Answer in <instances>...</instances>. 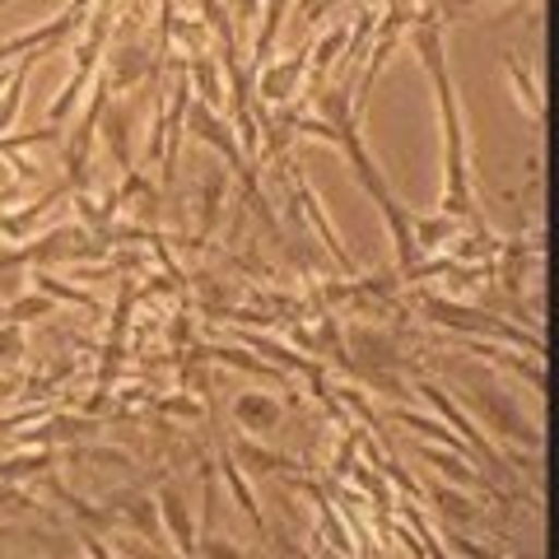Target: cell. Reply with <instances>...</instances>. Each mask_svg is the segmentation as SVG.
<instances>
[{"label": "cell", "instance_id": "28", "mask_svg": "<svg viewBox=\"0 0 559 559\" xmlns=\"http://www.w3.org/2000/svg\"><path fill=\"white\" fill-rule=\"evenodd\" d=\"M47 140H61V131H51V127H43V131H20V135H0V154H20V150H28V145H47Z\"/></svg>", "mask_w": 559, "mask_h": 559}, {"label": "cell", "instance_id": "29", "mask_svg": "<svg viewBox=\"0 0 559 559\" xmlns=\"http://www.w3.org/2000/svg\"><path fill=\"white\" fill-rule=\"evenodd\" d=\"M20 355H24V336L14 322H5L0 326V369H5V364H20Z\"/></svg>", "mask_w": 559, "mask_h": 559}, {"label": "cell", "instance_id": "12", "mask_svg": "<svg viewBox=\"0 0 559 559\" xmlns=\"http://www.w3.org/2000/svg\"><path fill=\"white\" fill-rule=\"evenodd\" d=\"M234 466H248L252 476H285V471H299V462L285 457V452H275L266 443H257V439H238L234 443Z\"/></svg>", "mask_w": 559, "mask_h": 559}, {"label": "cell", "instance_id": "32", "mask_svg": "<svg viewBox=\"0 0 559 559\" xmlns=\"http://www.w3.org/2000/svg\"><path fill=\"white\" fill-rule=\"evenodd\" d=\"M121 555H127V559H168V555L150 550V546H135V540H121Z\"/></svg>", "mask_w": 559, "mask_h": 559}, {"label": "cell", "instance_id": "2", "mask_svg": "<svg viewBox=\"0 0 559 559\" xmlns=\"http://www.w3.org/2000/svg\"><path fill=\"white\" fill-rule=\"evenodd\" d=\"M419 308H425V318L429 322H439V326H452V331H466V336H489V341H509V345H522V349H532V355H546V341L536 336V331H518L513 322H503L495 318V312H485V308H466V304H452V299H439V294H425L419 299Z\"/></svg>", "mask_w": 559, "mask_h": 559}, {"label": "cell", "instance_id": "8", "mask_svg": "<svg viewBox=\"0 0 559 559\" xmlns=\"http://www.w3.org/2000/svg\"><path fill=\"white\" fill-rule=\"evenodd\" d=\"M98 131H103V145H108L112 164L131 173V108H127V103L108 98V108L98 112Z\"/></svg>", "mask_w": 559, "mask_h": 559}, {"label": "cell", "instance_id": "6", "mask_svg": "<svg viewBox=\"0 0 559 559\" xmlns=\"http://www.w3.org/2000/svg\"><path fill=\"white\" fill-rule=\"evenodd\" d=\"M304 75H308V51H299V57H285L280 66H261L257 98L261 103H289L294 94H299V80Z\"/></svg>", "mask_w": 559, "mask_h": 559}, {"label": "cell", "instance_id": "34", "mask_svg": "<svg viewBox=\"0 0 559 559\" xmlns=\"http://www.w3.org/2000/svg\"><path fill=\"white\" fill-rule=\"evenodd\" d=\"M14 536H24L20 527H0V559H5V540H14Z\"/></svg>", "mask_w": 559, "mask_h": 559}, {"label": "cell", "instance_id": "22", "mask_svg": "<svg viewBox=\"0 0 559 559\" xmlns=\"http://www.w3.org/2000/svg\"><path fill=\"white\" fill-rule=\"evenodd\" d=\"M392 419H396V425H411L415 433H429V439H439V443L452 448V452H462V439L443 429V419H429V415H415V411H392Z\"/></svg>", "mask_w": 559, "mask_h": 559}, {"label": "cell", "instance_id": "14", "mask_svg": "<svg viewBox=\"0 0 559 559\" xmlns=\"http://www.w3.org/2000/svg\"><path fill=\"white\" fill-rule=\"evenodd\" d=\"M419 457H425L429 466H439L443 476H448V480H457L462 489H485V495H499L495 485L480 480L476 471H471V462L462 457V452H452V448H448V452H443V448H419Z\"/></svg>", "mask_w": 559, "mask_h": 559}, {"label": "cell", "instance_id": "15", "mask_svg": "<svg viewBox=\"0 0 559 559\" xmlns=\"http://www.w3.org/2000/svg\"><path fill=\"white\" fill-rule=\"evenodd\" d=\"M51 462H57V452H51V448L14 452V457H0V480H5V485H20V480H33V476H47Z\"/></svg>", "mask_w": 559, "mask_h": 559}, {"label": "cell", "instance_id": "20", "mask_svg": "<svg viewBox=\"0 0 559 559\" xmlns=\"http://www.w3.org/2000/svg\"><path fill=\"white\" fill-rule=\"evenodd\" d=\"M224 191H229V173H224V168H215V173H210V178L201 182V210H197V215H201V229L210 234V229H215V219H219V201H224Z\"/></svg>", "mask_w": 559, "mask_h": 559}, {"label": "cell", "instance_id": "30", "mask_svg": "<svg viewBox=\"0 0 559 559\" xmlns=\"http://www.w3.org/2000/svg\"><path fill=\"white\" fill-rule=\"evenodd\" d=\"M197 546H201V555H205V559H242V550H238V546H229V540H219V536L197 540Z\"/></svg>", "mask_w": 559, "mask_h": 559}, {"label": "cell", "instance_id": "31", "mask_svg": "<svg viewBox=\"0 0 559 559\" xmlns=\"http://www.w3.org/2000/svg\"><path fill=\"white\" fill-rule=\"evenodd\" d=\"M164 415H191V419H197L201 406H197L191 396H168V401H164Z\"/></svg>", "mask_w": 559, "mask_h": 559}, {"label": "cell", "instance_id": "9", "mask_svg": "<svg viewBox=\"0 0 559 559\" xmlns=\"http://www.w3.org/2000/svg\"><path fill=\"white\" fill-rule=\"evenodd\" d=\"M419 392H425V401H433V406H439V415L448 419V425H457V429L466 433V439H471V443H476V452H480V457H485L489 466H503V462H499V448H495V443H489V439H485V433H480L476 425H471V419H466V415H462L457 406H452V401H448V392L439 388V382L419 378Z\"/></svg>", "mask_w": 559, "mask_h": 559}, {"label": "cell", "instance_id": "7", "mask_svg": "<svg viewBox=\"0 0 559 559\" xmlns=\"http://www.w3.org/2000/svg\"><path fill=\"white\" fill-rule=\"evenodd\" d=\"M103 433L98 415H47L43 433H20V443H94Z\"/></svg>", "mask_w": 559, "mask_h": 559}, {"label": "cell", "instance_id": "33", "mask_svg": "<svg viewBox=\"0 0 559 559\" xmlns=\"http://www.w3.org/2000/svg\"><path fill=\"white\" fill-rule=\"evenodd\" d=\"M14 392H20V378H0V401L14 396Z\"/></svg>", "mask_w": 559, "mask_h": 559}, {"label": "cell", "instance_id": "4", "mask_svg": "<svg viewBox=\"0 0 559 559\" xmlns=\"http://www.w3.org/2000/svg\"><path fill=\"white\" fill-rule=\"evenodd\" d=\"M187 127L197 140H205L210 150H219L224 159H229L234 168H242V150H238V135L229 131V121H224L215 108H205V103H191L187 108Z\"/></svg>", "mask_w": 559, "mask_h": 559}, {"label": "cell", "instance_id": "18", "mask_svg": "<svg viewBox=\"0 0 559 559\" xmlns=\"http://www.w3.org/2000/svg\"><path fill=\"white\" fill-rule=\"evenodd\" d=\"M187 84H197V94L205 98V108H215V103H224L219 66H215V57H205V51H197V57L187 61Z\"/></svg>", "mask_w": 559, "mask_h": 559}, {"label": "cell", "instance_id": "5", "mask_svg": "<svg viewBox=\"0 0 559 559\" xmlns=\"http://www.w3.org/2000/svg\"><path fill=\"white\" fill-rule=\"evenodd\" d=\"M289 191H294V201L304 205V215H308V219H312V224H318V229H322L326 252L336 257L345 271H355V261H349V257H345V248H341V234H336V224H331V219H326V210H322V197H318V191L308 187V178H304L299 168H289Z\"/></svg>", "mask_w": 559, "mask_h": 559}, {"label": "cell", "instance_id": "26", "mask_svg": "<svg viewBox=\"0 0 559 559\" xmlns=\"http://www.w3.org/2000/svg\"><path fill=\"white\" fill-rule=\"evenodd\" d=\"M33 285H38V294H47V299H66V304H80V308H90L94 299L84 289H70V285H57V275H47V271H38L33 275Z\"/></svg>", "mask_w": 559, "mask_h": 559}, {"label": "cell", "instance_id": "13", "mask_svg": "<svg viewBox=\"0 0 559 559\" xmlns=\"http://www.w3.org/2000/svg\"><path fill=\"white\" fill-rule=\"evenodd\" d=\"M462 234V224L452 219V215H433V219H411V238H415V252L419 257H433V252H443L452 248V238Z\"/></svg>", "mask_w": 559, "mask_h": 559}, {"label": "cell", "instance_id": "23", "mask_svg": "<svg viewBox=\"0 0 559 559\" xmlns=\"http://www.w3.org/2000/svg\"><path fill=\"white\" fill-rule=\"evenodd\" d=\"M509 75H513V84H518V98H522V108H527V117L540 121V117H546V103H540V94H536L532 70L522 66V61H509Z\"/></svg>", "mask_w": 559, "mask_h": 559}, {"label": "cell", "instance_id": "21", "mask_svg": "<svg viewBox=\"0 0 559 559\" xmlns=\"http://www.w3.org/2000/svg\"><path fill=\"white\" fill-rule=\"evenodd\" d=\"M94 80V70H70V80H66V94L57 98V103H51V112H47V121H51V127H66V117L70 112H75V103L84 98V84H90Z\"/></svg>", "mask_w": 559, "mask_h": 559}, {"label": "cell", "instance_id": "3", "mask_svg": "<svg viewBox=\"0 0 559 559\" xmlns=\"http://www.w3.org/2000/svg\"><path fill=\"white\" fill-rule=\"evenodd\" d=\"M466 396H471V406H476L485 419H489V429L503 433V439H513L522 448H540V433L532 429V419L518 411V401L499 388V378L489 373V369H471L466 378Z\"/></svg>", "mask_w": 559, "mask_h": 559}, {"label": "cell", "instance_id": "19", "mask_svg": "<svg viewBox=\"0 0 559 559\" xmlns=\"http://www.w3.org/2000/svg\"><path fill=\"white\" fill-rule=\"evenodd\" d=\"M43 61V51H33V57L14 70L10 75V84H5V98H0V135H5L10 127H14V117H20V103H24V84H28V70Z\"/></svg>", "mask_w": 559, "mask_h": 559}, {"label": "cell", "instance_id": "24", "mask_svg": "<svg viewBox=\"0 0 559 559\" xmlns=\"http://www.w3.org/2000/svg\"><path fill=\"white\" fill-rule=\"evenodd\" d=\"M433 499H439V509H443L452 522H476V518H480V509L466 499V489L457 495V489H448V485H433Z\"/></svg>", "mask_w": 559, "mask_h": 559}, {"label": "cell", "instance_id": "1", "mask_svg": "<svg viewBox=\"0 0 559 559\" xmlns=\"http://www.w3.org/2000/svg\"><path fill=\"white\" fill-rule=\"evenodd\" d=\"M411 43L419 51V61L429 66L433 84H439V112H443V140H448V187H443V215H452L466 229H485L476 191H471V173H466V131H462V112H457V90H452L448 61H443V24H411Z\"/></svg>", "mask_w": 559, "mask_h": 559}, {"label": "cell", "instance_id": "27", "mask_svg": "<svg viewBox=\"0 0 559 559\" xmlns=\"http://www.w3.org/2000/svg\"><path fill=\"white\" fill-rule=\"evenodd\" d=\"M80 457H90L94 466H117V471H131L135 457L127 448H103V443H90V448H80Z\"/></svg>", "mask_w": 559, "mask_h": 559}, {"label": "cell", "instance_id": "16", "mask_svg": "<svg viewBox=\"0 0 559 559\" xmlns=\"http://www.w3.org/2000/svg\"><path fill=\"white\" fill-rule=\"evenodd\" d=\"M112 70H103V75H108V84L112 90H131V84L145 75L150 70V57H145V47H131V43H121L117 51H112Z\"/></svg>", "mask_w": 559, "mask_h": 559}, {"label": "cell", "instance_id": "11", "mask_svg": "<svg viewBox=\"0 0 559 559\" xmlns=\"http://www.w3.org/2000/svg\"><path fill=\"white\" fill-rule=\"evenodd\" d=\"M234 415L248 433H271V429H280V415L285 411H280V401L271 392H242L234 401Z\"/></svg>", "mask_w": 559, "mask_h": 559}, {"label": "cell", "instance_id": "17", "mask_svg": "<svg viewBox=\"0 0 559 559\" xmlns=\"http://www.w3.org/2000/svg\"><path fill=\"white\" fill-rule=\"evenodd\" d=\"M66 191H70V187H51L38 205H28V210H24V215H0V234H5V238H24L28 229H38V224L51 215V210L61 205Z\"/></svg>", "mask_w": 559, "mask_h": 559}, {"label": "cell", "instance_id": "25", "mask_svg": "<svg viewBox=\"0 0 559 559\" xmlns=\"http://www.w3.org/2000/svg\"><path fill=\"white\" fill-rule=\"evenodd\" d=\"M33 318H51V299L47 294H24V299H10L5 304V322H33Z\"/></svg>", "mask_w": 559, "mask_h": 559}, {"label": "cell", "instance_id": "10", "mask_svg": "<svg viewBox=\"0 0 559 559\" xmlns=\"http://www.w3.org/2000/svg\"><path fill=\"white\" fill-rule=\"evenodd\" d=\"M154 503H159V518L168 522V532H173V540H178V550L182 555L197 550V522H191V509H187L182 489L178 485H164L159 495H154Z\"/></svg>", "mask_w": 559, "mask_h": 559}]
</instances>
